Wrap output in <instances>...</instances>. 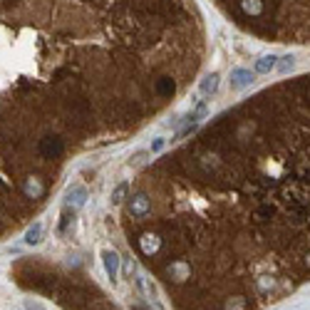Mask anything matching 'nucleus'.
I'll list each match as a JSON object with an SVG mask.
<instances>
[{
  "mask_svg": "<svg viewBox=\"0 0 310 310\" xmlns=\"http://www.w3.org/2000/svg\"><path fill=\"white\" fill-rule=\"evenodd\" d=\"M253 82V72L251 70H234L231 72V90L234 92H238V90H243V87H248Z\"/></svg>",
  "mask_w": 310,
  "mask_h": 310,
  "instance_id": "obj_5",
  "label": "nucleus"
},
{
  "mask_svg": "<svg viewBox=\"0 0 310 310\" xmlns=\"http://www.w3.org/2000/svg\"><path fill=\"white\" fill-rule=\"evenodd\" d=\"M290 67H293V55L283 57V62H281V74H286V72H288Z\"/></svg>",
  "mask_w": 310,
  "mask_h": 310,
  "instance_id": "obj_13",
  "label": "nucleus"
},
{
  "mask_svg": "<svg viewBox=\"0 0 310 310\" xmlns=\"http://www.w3.org/2000/svg\"><path fill=\"white\" fill-rule=\"evenodd\" d=\"M72 226H74V209L65 206V211H62V216H60V226H57V234H60V236L70 234V228H72Z\"/></svg>",
  "mask_w": 310,
  "mask_h": 310,
  "instance_id": "obj_8",
  "label": "nucleus"
},
{
  "mask_svg": "<svg viewBox=\"0 0 310 310\" xmlns=\"http://www.w3.org/2000/svg\"><path fill=\"white\" fill-rule=\"evenodd\" d=\"M218 80H221L218 72H211L209 77H204V80H201V95H204V97L214 95V92H216V87H218Z\"/></svg>",
  "mask_w": 310,
  "mask_h": 310,
  "instance_id": "obj_10",
  "label": "nucleus"
},
{
  "mask_svg": "<svg viewBox=\"0 0 310 310\" xmlns=\"http://www.w3.org/2000/svg\"><path fill=\"white\" fill-rule=\"evenodd\" d=\"M137 288H139V293L144 295L146 303H157V293H154V286L146 276H137Z\"/></svg>",
  "mask_w": 310,
  "mask_h": 310,
  "instance_id": "obj_7",
  "label": "nucleus"
},
{
  "mask_svg": "<svg viewBox=\"0 0 310 310\" xmlns=\"http://www.w3.org/2000/svg\"><path fill=\"white\" fill-rule=\"evenodd\" d=\"M85 201H87V189L80 186V184L72 186L70 193H67V206H70V209H80Z\"/></svg>",
  "mask_w": 310,
  "mask_h": 310,
  "instance_id": "obj_6",
  "label": "nucleus"
},
{
  "mask_svg": "<svg viewBox=\"0 0 310 310\" xmlns=\"http://www.w3.org/2000/svg\"><path fill=\"white\" fill-rule=\"evenodd\" d=\"M25 308H27V310H45L40 303H37V300H32V298H27V300H25Z\"/></svg>",
  "mask_w": 310,
  "mask_h": 310,
  "instance_id": "obj_14",
  "label": "nucleus"
},
{
  "mask_svg": "<svg viewBox=\"0 0 310 310\" xmlns=\"http://www.w3.org/2000/svg\"><path fill=\"white\" fill-rule=\"evenodd\" d=\"M162 149H164V139H157V142L151 144V151H154V154H157V151H162Z\"/></svg>",
  "mask_w": 310,
  "mask_h": 310,
  "instance_id": "obj_15",
  "label": "nucleus"
},
{
  "mask_svg": "<svg viewBox=\"0 0 310 310\" xmlns=\"http://www.w3.org/2000/svg\"><path fill=\"white\" fill-rule=\"evenodd\" d=\"M151 305H154V303H149V308H142V305H134L132 310H151Z\"/></svg>",
  "mask_w": 310,
  "mask_h": 310,
  "instance_id": "obj_16",
  "label": "nucleus"
},
{
  "mask_svg": "<svg viewBox=\"0 0 310 310\" xmlns=\"http://www.w3.org/2000/svg\"><path fill=\"white\" fill-rule=\"evenodd\" d=\"M124 228L189 303L293 288L310 273V74L223 112L149 167Z\"/></svg>",
  "mask_w": 310,
  "mask_h": 310,
  "instance_id": "obj_2",
  "label": "nucleus"
},
{
  "mask_svg": "<svg viewBox=\"0 0 310 310\" xmlns=\"http://www.w3.org/2000/svg\"><path fill=\"white\" fill-rule=\"evenodd\" d=\"M127 191H129V184H119L117 189H114V193H112V204H122L124 196H127Z\"/></svg>",
  "mask_w": 310,
  "mask_h": 310,
  "instance_id": "obj_12",
  "label": "nucleus"
},
{
  "mask_svg": "<svg viewBox=\"0 0 310 310\" xmlns=\"http://www.w3.org/2000/svg\"><path fill=\"white\" fill-rule=\"evenodd\" d=\"M102 263H104V270H107L109 281L114 283L117 276H119V256L114 251H102Z\"/></svg>",
  "mask_w": 310,
  "mask_h": 310,
  "instance_id": "obj_4",
  "label": "nucleus"
},
{
  "mask_svg": "<svg viewBox=\"0 0 310 310\" xmlns=\"http://www.w3.org/2000/svg\"><path fill=\"white\" fill-rule=\"evenodd\" d=\"M204 57L196 0H0V238L74 151L142 129Z\"/></svg>",
  "mask_w": 310,
  "mask_h": 310,
  "instance_id": "obj_1",
  "label": "nucleus"
},
{
  "mask_svg": "<svg viewBox=\"0 0 310 310\" xmlns=\"http://www.w3.org/2000/svg\"><path fill=\"white\" fill-rule=\"evenodd\" d=\"M241 32L265 43L310 45V0H209Z\"/></svg>",
  "mask_w": 310,
  "mask_h": 310,
  "instance_id": "obj_3",
  "label": "nucleus"
},
{
  "mask_svg": "<svg viewBox=\"0 0 310 310\" xmlns=\"http://www.w3.org/2000/svg\"><path fill=\"white\" fill-rule=\"evenodd\" d=\"M43 223L40 221H37V223H32L30 228H27V234H25V243L27 246H37V243H40L43 241Z\"/></svg>",
  "mask_w": 310,
  "mask_h": 310,
  "instance_id": "obj_9",
  "label": "nucleus"
},
{
  "mask_svg": "<svg viewBox=\"0 0 310 310\" xmlns=\"http://www.w3.org/2000/svg\"><path fill=\"white\" fill-rule=\"evenodd\" d=\"M276 62H278L276 55H265V57H261V60L256 62V72H258V74H268L270 70L276 67Z\"/></svg>",
  "mask_w": 310,
  "mask_h": 310,
  "instance_id": "obj_11",
  "label": "nucleus"
}]
</instances>
